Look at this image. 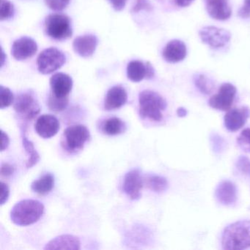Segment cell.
Wrapping results in <instances>:
<instances>
[{
    "label": "cell",
    "mask_w": 250,
    "mask_h": 250,
    "mask_svg": "<svg viewBox=\"0 0 250 250\" xmlns=\"http://www.w3.org/2000/svg\"><path fill=\"white\" fill-rule=\"evenodd\" d=\"M222 247L229 250L250 248V221H237L228 225L222 232Z\"/></svg>",
    "instance_id": "1"
},
{
    "label": "cell",
    "mask_w": 250,
    "mask_h": 250,
    "mask_svg": "<svg viewBox=\"0 0 250 250\" xmlns=\"http://www.w3.org/2000/svg\"><path fill=\"white\" fill-rule=\"evenodd\" d=\"M44 212V206L39 200H24L17 203L11 211L13 223L28 226L37 222Z\"/></svg>",
    "instance_id": "2"
},
{
    "label": "cell",
    "mask_w": 250,
    "mask_h": 250,
    "mask_svg": "<svg viewBox=\"0 0 250 250\" xmlns=\"http://www.w3.org/2000/svg\"><path fill=\"white\" fill-rule=\"evenodd\" d=\"M139 106L142 118L160 122L163 119V112L166 109L167 102L156 92L146 90L139 95Z\"/></svg>",
    "instance_id": "3"
},
{
    "label": "cell",
    "mask_w": 250,
    "mask_h": 250,
    "mask_svg": "<svg viewBox=\"0 0 250 250\" xmlns=\"http://www.w3.org/2000/svg\"><path fill=\"white\" fill-rule=\"evenodd\" d=\"M45 31L51 39L66 40L73 34L71 20L65 14H49L45 20Z\"/></svg>",
    "instance_id": "4"
},
{
    "label": "cell",
    "mask_w": 250,
    "mask_h": 250,
    "mask_svg": "<svg viewBox=\"0 0 250 250\" xmlns=\"http://www.w3.org/2000/svg\"><path fill=\"white\" fill-rule=\"evenodd\" d=\"M66 58L62 51L55 47L48 48L41 52L37 59L38 70L42 74H50L65 63Z\"/></svg>",
    "instance_id": "5"
},
{
    "label": "cell",
    "mask_w": 250,
    "mask_h": 250,
    "mask_svg": "<svg viewBox=\"0 0 250 250\" xmlns=\"http://www.w3.org/2000/svg\"><path fill=\"white\" fill-rule=\"evenodd\" d=\"M63 136L64 143L62 146L70 153L81 150L90 138L88 128L83 125H74L68 127L64 131Z\"/></svg>",
    "instance_id": "6"
},
{
    "label": "cell",
    "mask_w": 250,
    "mask_h": 250,
    "mask_svg": "<svg viewBox=\"0 0 250 250\" xmlns=\"http://www.w3.org/2000/svg\"><path fill=\"white\" fill-rule=\"evenodd\" d=\"M236 93V87L233 84L224 83L219 87L218 93L209 99V106L216 110L228 111L232 106Z\"/></svg>",
    "instance_id": "7"
},
{
    "label": "cell",
    "mask_w": 250,
    "mask_h": 250,
    "mask_svg": "<svg viewBox=\"0 0 250 250\" xmlns=\"http://www.w3.org/2000/svg\"><path fill=\"white\" fill-rule=\"evenodd\" d=\"M14 108L17 114L26 120L33 119L41 111L36 96L30 92L20 93L14 102Z\"/></svg>",
    "instance_id": "8"
},
{
    "label": "cell",
    "mask_w": 250,
    "mask_h": 250,
    "mask_svg": "<svg viewBox=\"0 0 250 250\" xmlns=\"http://www.w3.org/2000/svg\"><path fill=\"white\" fill-rule=\"evenodd\" d=\"M202 42L214 49L224 47L231 39V34L225 29L208 26L202 28L199 32Z\"/></svg>",
    "instance_id": "9"
},
{
    "label": "cell",
    "mask_w": 250,
    "mask_h": 250,
    "mask_svg": "<svg viewBox=\"0 0 250 250\" xmlns=\"http://www.w3.org/2000/svg\"><path fill=\"white\" fill-rule=\"evenodd\" d=\"M250 117V109L247 106L234 108L227 111L224 117L225 128L231 132H235L244 126Z\"/></svg>",
    "instance_id": "10"
},
{
    "label": "cell",
    "mask_w": 250,
    "mask_h": 250,
    "mask_svg": "<svg viewBox=\"0 0 250 250\" xmlns=\"http://www.w3.org/2000/svg\"><path fill=\"white\" fill-rule=\"evenodd\" d=\"M154 75V68L149 62L132 61L127 65V77L133 83H140L144 79L151 80Z\"/></svg>",
    "instance_id": "11"
},
{
    "label": "cell",
    "mask_w": 250,
    "mask_h": 250,
    "mask_svg": "<svg viewBox=\"0 0 250 250\" xmlns=\"http://www.w3.org/2000/svg\"><path fill=\"white\" fill-rule=\"evenodd\" d=\"M143 179L139 169H132L124 177L123 189L131 200H137L141 197Z\"/></svg>",
    "instance_id": "12"
},
{
    "label": "cell",
    "mask_w": 250,
    "mask_h": 250,
    "mask_svg": "<svg viewBox=\"0 0 250 250\" xmlns=\"http://www.w3.org/2000/svg\"><path fill=\"white\" fill-rule=\"evenodd\" d=\"M38 51V45L30 37H21L13 43L11 54L17 61H24L32 58Z\"/></svg>",
    "instance_id": "13"
},
{
    "label": "cell",
    "mask_w": 250,
    "mask_h": 250,
    "mask_svg": "<svg viewBox=\"0 0 250 250\" xmlns=\"http://www.w3.org/2000/svg\"><path fill=\"white\" fill-rule=\"evenodd\" d=\"M60 127L61 124L56 117L52 115H42L36 121L35 129L42 138L49 139L58 134Z\"/></svg>",
    "instance_id": "14"
},
{
    "label": "cell",
    "mask_w": 250,
    "mask_h": 250,
    "mask_svg": "<svg viewBox=\"0 0 250 250\" xmlns=\"http://www.w3.org/2000/svg\"><path fill=\"white\" fill-rule=\"evenodd\" d=\"M51 92L58 98H68L73 87L72 78L64 73H57L50 79Z\"/></svg>",
    "instance_id": "15"
},
{
    "label": "cell",
    "mask_w": 250,
    "mask_h": 250,
    "mask_svg": "<svg viewBox=\"0 0 250 250\" xmlns=\"http://www.w3.org/2000/svg\"><path fill=\"white\" fill-rule=\"evenodd\" d=\"M206 11L212 19L225 21L232 15L229 0H204Z\"/></svg>",
    "instance_id": "16"
},
{
    "label": "cell",
    "mask_w": 250,
    "mask_h": 250,
    "mask_svg": "<svg viewBox=\"0 0 250 250\" xmlns=\"http://www.w3.org/2000/svg\"><path fill=\"white\" fill-rule=\"evenodd\" d=\"M187 46L180 40H172L167 43L162 52V57L169 63L181 62L187 57Z\"/></svg>",
    "instance_id": "17"
},
{
    "label": "cell",
    "mask_w": 250,
    "mask_h": 250,
    "mask_svg": "<svg viewBox=\"0 0 250 250\" xmlns=\"http://www.w3.org/2000/svg\"><path fill=\"white\" fill-rule=\"evenodd\" d=\"M98 43L99 41L94 35H84L74 39L73 42V49L80 57L89 58L96 52Z\"/></svg>",
    "instance_id": "18"
},
{
    "label": "cell",
    "mask_w": 250,
    "mask_h": 250,
    "mask_svg": "<svg viewBox=\"0 0 250 250\" xmlns=\"http://www.w3.org/2000/svg\"><path fill=\"white\" fill-rule=\"evenodd\" d=\"M236 186L229 181H223L217 186L215 195L219 203L223 206H231L237 201Z\"/></svg>",
    "instance_id": "19"
},
{
    "label": "cell",
    "mask_w": 250,
    "mask_h": 250,
    "mask_svg": "<svg viewBox=\"0 0 250 250\" xmlns=\"http://www.w3.org/2000/svg\"><path fill=\"white\" fill-rule=\"evenodd\" d=\"M128 100L126 90L121 86H114L106 93L104 100V109L107 111L115 110L122 107Z\"/></svg>",
    "instance_id": "20"
},
{
    "label": "cell",
    "mask_w": 250,
    "mask_h": 250,
    "mask_svg": "<svg viewBox=\"0 0 250 250\" xmlns=\"http://www.w3.org/2000/svg\"><path fill=\"white\" fill-rule=\"evenodd\" d=\"M80 243L78 237L73 235H62L51 240L45 246V250H80Z\"/></svg>",
    "instance_id": "21"
},
{
    "label": "cell",
    "mask_w": 250,
    "mask_h": 250,
    "mask_svg": "<svg viewBox=\"0 0 250 250\" xmlns=\"http://www.w3.org/2000/svg\"><path fill=\"white\" fill-rule=\"evenodd\" d=\"M55 186V178L51 173H46L31 184V189L40 195L49 194Z\"/></svg>",
    "instance_id": "22"
},
{
    "label": "cell",
    "mask_w": 250,
    "mask_h": 250,
    "mask_svg": "<svg viewBox=\"0 0 250 250\" xmlns=\"http://www.w3.org/2000/svg\"><path fill=\"white\" fill-rule=\"evenodd\" d=\"M21 140H22L23 147H24V150H26L29 156L26 167L30 169L39 162L40 156H39L37 150L35 148L34 144L26 137L24 131H23V130L22 133H21Z\"/></svg>",
    "instance_id": "23"
},
{
    "label": "cell",
    "mask_w": 250,
    "mask_h": 250,
    "mask_svg": "<svg viewBox=\"0 0 250 250\" xmlns=\"http://www.w3.org/2000/svg\"><path fill=\"white\" fill-rule=\"evenodd\" d=\"M125 124L118 118H111L106 120L103 125V131L109 136H115L124 132Z\"/></svg>",
    "instance_id": "24"
},
{
    "label": "cell",
    "mask_w": 250,
    "mask_h": 250,
    "mask_svg": "<svg viewBox=\"0 0 250 250\" xmlns=\"http://www.w3.org/2000/svg\"><path fill=\"white\" fill-rule=\"evenodd\" d=\"M147 187L155 192L160 193L166 191L168 182L166 178L159 175H151L146 179Z\"/></svg>",
    "instance_id": "25"
},
{
    "label": "cell",
    "mask_w": 250,
    "mask_h": 250,
    "mask_svg": "<svg viewBox=\"0 0 250 250\" xmlns=\"http://www.w3.org/2000/svg\"><path fill=\"white\" fill-rule=\"evenodd\" d=\"M194 83L196 87L203 94H210L214 88L213 82L204 74H196L194 77Z\"/></svg>",
    "instance_id": "26"
},
{
    "label": "cell",
    "mask_w": 250,
    "mask_h": 250,
    "mask_svg": "<svg viewBox=\"0 0 250 250\" xmlns=\"http://www.w3.org/2000/svg\"><path fill=\"white\" fill-rule=\"evenodd\" d=\"M68 102H69V97L61 99V98L56 97L50 93L48 98L47 104L50 110L59 112L66 109Z\"/></svg>",
    "instance_id": "27"
},
{
    "label": "cell",
    "mask_w": 250,
    "mask_h": 250,
    "mask_svg": "<svg viewBox=\"0 0 250 250\" xmlns=\"http://www.w3.org/2000/svg\"><path fill=\"white\" fill-rule=\"evenodd\" d=\"M0 108L1 109H5L11 106L14 102V96L11 90L8 87L0 86Z\"/></svg>",
    "instance_id": "28"
},
{
    "label": "cell",
    "mask_w": 250,
    "mask_h": 250,
    "mask_svg": "<svg viewBox=\"0 0 250 250\" xmlns=\"http://www.w3.org/2000/svg\"><path fill=\"white\" fill-rule=\"evenodd\" d=\"M15 14L14 5L8 0H1V9H0V20L5 21L13 18Z\"/></svg>",
    "instance_id": "29"
},
{
    "label": "cell",
    "mask_w": 250,
    "mask_h": 250,
    "mask_svg": "<svg viewBox=\"0 0 250 250\" xmlns=\"http://www.w3.org/2000/svg\"><path fill=\"white\" fill-rule=\"evenodd\" d=\"M237 143L243 150L250 151V128H245L241 131L237 138Z\"/></svg>",
    "instance_id": "30"
},
{
    "label": "cell",
    "mask_w": 250,
    "mask_h": 250,
    "mask_svg": "<svg viewBox=\"0 0 250 250\" xmlns=\"http://www.w3.org/2000/svg\"><path fill=\"white\" fill-rule=\"evenodd\" d=\"M71 0H45L48 8L55 11H63L69 5Z\"/></svg>",
    "instance_id": "31"
},
{
    "label": "cell",
    "mask_w": 250,
    "mask_h": 250,
    "mask_svg": "<svg viewBox=\"0 0 250 250\" xmlns=\"http://www.w3.org/2000/svg\"><path fill=\"white\" fill-rule=\"evenodd\" d=\"M238 170L244 175L250 176V160L246 156H240L236 162Z\"/></svg>",
    "instance_id": "32"
},
{
    "label": "cell",
    "mask_w": 250,
    "mask_h": 250,
    "mask_svg": "<svg viewBox=\"0 0 250 250\" xmlns=\"http://www.w3.org/2000/svg\"><path fill=\"white\" fill-rule=\"evenodd\" d=\"M151 8V5H150L148 0H137L135 5L133 8V11H134V12H138L141 10L150 11Z\"/></svg>",
    "instance_id": "33"
},
{
    "label": "cell",
    "mask_w": 250,
    "mask_h": 250,
    "mask_svg": "<svg viewBox=\"0 0 250 250\" xmlns=\"http://www.w3.org/2000/svg\"><path fill=\"white\" fill-rule=\"evenodd\" d=\"M238 17L241 19L250 17V0H244V5L240 8L238 12Z\"/></svg>",
    "instance_id": "34"
},
{
    "label": "cell",
    "mask_w": 250,
    "mask_h": 250,
    "mask_svg": "<svg viewBox=\"0 0 250 250\" xmlns=\"http://www.w3.org/2000/svg\"><path fill=\"white\" fill-rule=\"evenodd\" d=\"M1 190H2V193H1L0 204H1V206H3L4 204L7 203L8 198H9L10 189L8 184L3 182L1 183Z\"/></svg>",
    "instance_id": "35"
},
{
    "label": "cell",
    "mask_w": 250,
    "mask_h": 250,
    "mask_svg": "<svg viewBox=\"0 0 250 250\" xmlns=\"http://www.w3.org/2000/svg\"><path fill=\"white\" fill-rule=\"evenodd\" d=\"M1 175L3 177H9L14 172V167L13 165L8 163H2L1 165Z\"/></svg>",
    "instance_id": "36"
},
{
    "label": "cell",
    "mask_w": 250,
    "mask_h": 250,
    "mask_svg": "<svg viewBox=\"0 0 250 250\" xmlns=\"http://www.w3.org/2000/svg\"><path fill=\"white\" fill-rule=\"evenodd\" d=\"M116 11H121L125 8L127 0H107Z\"/></svg>",
    "instance_id": "37"
},
{
    "label": "cell",
    "mask_w": 250,
    "mask_h": 250,
    "mask_svg": "<svg viewBox=\"0 0 250 250\" xmlns=\"http://www.w3.org/2000/svg\"><path fill=\"white\" fill-rule=\"evenodd\" d=\"M1 137H2V145H1V150L4 151L8 148L10 144V138L8 134L3 131L1 130Z\"/></svg>",
    "instance_id": "38"
},
{
    "label": "cell",
    "mask_w": 250,
    "mask_h": 250,
    "mask_svg": "<svg viewBox=\"0 0 250 250\" xmlns=\"http://www.w3.org/2000/svg\"><path fill=\"white\" fill-rule=\"evenodd\" d=\"M175 3L181 8H186V7L189 6L194 0H174Z\"/></svg>",
    "instance_id": "39"
},
{
    "label": "cell",
    "mask_w": 250,
    "mask_h": 250,
    "mask_svg": "<svg viewBox=\"0 0 250 250\" xmlns=\"http://www.w3.org/2000/svg\"><path fill=\"white\" fill-rule=\"evenodd\" d=\"M177 112H178V115H179V116H184V115H187V111H186L184 108H179L178 111H177Z\"/></svg>",
    "instance_id": "40"
}]
</instances>
